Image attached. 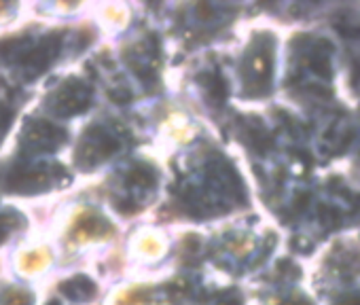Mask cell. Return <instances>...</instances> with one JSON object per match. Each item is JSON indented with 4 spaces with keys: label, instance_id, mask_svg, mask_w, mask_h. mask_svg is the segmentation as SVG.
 Instances as JSON below:
<instances>
[{
    "label": "cell",
    "instance_id": "cell-15",
    "mask_svg": "<svg viewBox=\"0 0 360 305\" xmlns=\"http://www.w3.org/2000/svg\"><path fill=\"white\" fill-rule=\"evenodd\" d=\"M339 305H360V297H349V299H345V301L339 303Z\"/></svg>",
    "mask_w": 360,
    "mask_h": 305
},
{
    "label": "cell",
    "instance_id": "cell-9",
    "mask_svg": "<svg viewBox=\"0 0 360 305\" xmlns=\"http://www.w3.org/2000/svg\"><path fill=\"white\" fill-rule=\"evenodd\" d=\"M62 292L72 301H87L96 294V284L87 275H75L72 280L64 282Z\"/></svg>",
    "mask_w": 360,
    "mask_h": 305
},
{
    "label": "cell",
    "instance_id": "cell-4",
    "mask_svg": "<svg viewBox=\"0 0 360 305\" xmlns=\"http://www.w3.org/2000/svg\"><path fill=\"white\" fill-rule=\"evenodd\" d=\"M53 181L51 166H20L7 176V189L15 193H34Z\"/></svg>",
    "mask_w": 360,
    "mask_h": 305
},
{
    "label": "cell",
    "instance_id": "cell-12",
    "mask_svg": "<svg viewBox=\"0 0 360 305\" xmlns=\"http://www.w3.org/2000/svg\"><path fill=\"white\" fill-rule=\"evenodd\" d=\"M129 183L148 189V187L155 185V172H153L150 168H146V166H136V168L131 170V174H129Z\"/></svg>",
    "mask_w": 360,
    "mask_h": 305
},
{
    "label": "cell",
    "instance_id": "cell-13",
    "mask_svg": "<svg viewBox=\"0 0 360 305\" xmlns=\"http://www.w3.org/2000/svg\"><path fill=\"white\" fill-rule=\"evenodd\" d=\"M11 121H13V112L5 104H0V140L5 138L7 129L11 127Z\"/></svg>",
    "mask_w": 360,
    "mask_h": 305
},
{
    "label": "cell",
    "instance_id": "cell-2",
    "mask_svg": "<svg viewBox=\"0 0 360 305\" xmlns=\"http://www.w3.org/2000/svg\"><path fill=\"white\" fill-rule=\"evenodd\" d=\"M117 138L112 134H108L102 127H91L89 131H85L81 144H79V152H77V162L83 168H91L104 160H108L112 152L117 150Z\"/></svg>",
    "mask_w": 360,
    "mask_h": 305
},
{
    "label": "cell",
    "instance_id": "cell-14",
    "mask_svg": "<svg viewBox=\"0 0 360 305\" xmlns=\"http://www.w3.org/2000/svg\"><path fill=\"white\" fill-rule=\"evenodd\" d=\"M7 231H9V223H7V219L0 216V242L7 238Z\"/></svg>",
    "mask_w": 360,
    "mask_h": 305
},
{
    "label": "cell",
    "instance_id": "cell-7",
    "mask_svg": "<svg viewBox=\"0 0 360 305\" xmlns=\"http://www.w3.org/2000/svg\"><path fill=\"white\" fill-rule=\"evenodd\" d=\"M307 66L318 77L330 79V74H333V70H330V45L326 41H318L314 45V49L309 51V58H307Z\"/></svg>",
    "mask_w": 360,
    "mask_h": 305
},
{
    "label": "cell",
    "instance_id": "cell-11",
    "mask_svg": "<svg viewBox=\"0 0 360 305\" xmlns=\"http://www.w3.org/2000/svg\"><path fill=\"white\" fill-rule=\"evenodd\" d=\"M206 89H208V96H210L214 102H225L227 85H225V79H223V77L210 74V77H208V83H206Z\"/></svg>",
    "mask_w": 360,
    "mask_h": 305
},
{
    "label": "cell",
    "instance_id": "cell-16",
    "mask_svg": "<svg viewBox=\"0 0 360 305\" xmlns=\"http://www.w3.org/2000/svg\"><path fill=\"white\" fill-rule=\"evenodd\" d=\"M223 305H240L238 299H229V301H223Z\"/></svg>",
    "mask_w": 360,
    "mask_h": 305
},
{
    "label": "cell",
    "instance_id": "cell-18",
    "mask_svg": "<svg viewBox=\"0 0 360 305\" xmlns=\"http://www.w3.org/2000/svg\"><path fill=\"white\" fill-rule=\"evenodd\" d=\"M49 305H58V303H56V301H53V303H49Z\"/></svg>",
    "mask_w": 360,
    "mask_h": 305
},
{
    "label": "cell",
    "instance_id": "cell-3",
    "mask_svg": "<svg viewBox=\"0 0 360 305\" xmlns=\"http://www.w3.org/2000/svg\"><path fill=\"white\" fill-rule=\"evenodd\" d=\"M91 89L81 81H68L49 102V108L60 117H72L89 106Z\"/></svg>",
    "mask_w": 360,
    "mask_h": 305
},
{
    "label": "cell",
    "instance_id": "cell-1",
    "mask_svg": "<svg viewBox=\"0 0 360 305\" xmlns=\"http://www.w3.org/2000/svg\"><path fill=\"white\" fill-rule=\"evenodd\" d=\"M242 77L250 96H265L271 87L274 77V41L267 34L255 39L252 47L244 56Z\"/></svg>",
    "mask_w": 360,
    "mask_h": 305
},
{
    "label": "cell",
    "instance_id": "cell-5",
    "mask_svg": "<svg viewBox=\"0 0 360 305\" xmlns=\"http://www.w3.org/2000/svg\"><path fill=\"white\" fill-rule=\"evenodd\" d=\"M64 140H66L64 129H60L53 123L43 121V119L32 121L26 129V146H30L32 150H53Z\"/></svg>",
    "mask_w": 360,
    "mask_h": 305
},
{
    "label": "cell",
    "instance_id": "cell-10",
    "mask_svg": "<svg viewBox=\"0 0 360 305\" xmlns=\"http://www.w3.org/2000/svg\"><path fill=\"white\" fill-rule=\"evenodd\" d=\"M335 30L343 37V39H352V41H360V18L354 13H343L333 22Z\"/></svg>",
    "mask_w": 360,
    "mask_h": 305
},
{
    "label": "cell",
    "instance_id": "cell-6",
    "mask_svg": "<svg viewBox=\"0 0 360 305\" xmlns=\"http://www.w3.org/2000/svg\"><path fill=\"white\" fill-rule=\"evenodd\" d=\"M60 45H62V37H45L39 43H34L30 56L26 58V62L22 64L30 77H39L41 72H45L49 68V64L53 62V58L60 53Z\"/></svg>",
    "mask_w": 360,
    "mask_h": 305
},
{
    "label": "cell",
    "instance_id": "cell-17",
    "mask_svg": "<svg viewBox=\"0 0 360 305\" xmlns=\"http://www.w3.org/2000/svg\"><path fill=\"white\" fill-rule=\"evenodd\" d=\"M292 305H311L309 301H305V299H301V301H295Z\"/></svg>",
    "mask_w": 360,
    "mask_h": 305
},
{
    "label": "cell",
    "instance_id": "cell-8",
    "mask_svg": "<svg viewBox=\"0 0 360 305\" xmlns=\"http://www.w3.org/2000/svg\"><path fill=\"white\" fill-rule=\"evenodd\" d=\"M34 47V41L30 39H13V41H5L0 45V58L7 60V62H15V64H24L26 58L30 56Z\"/></svg>",
    "mask_w": 360,
    "mask_h": 305
}]
</instances>
